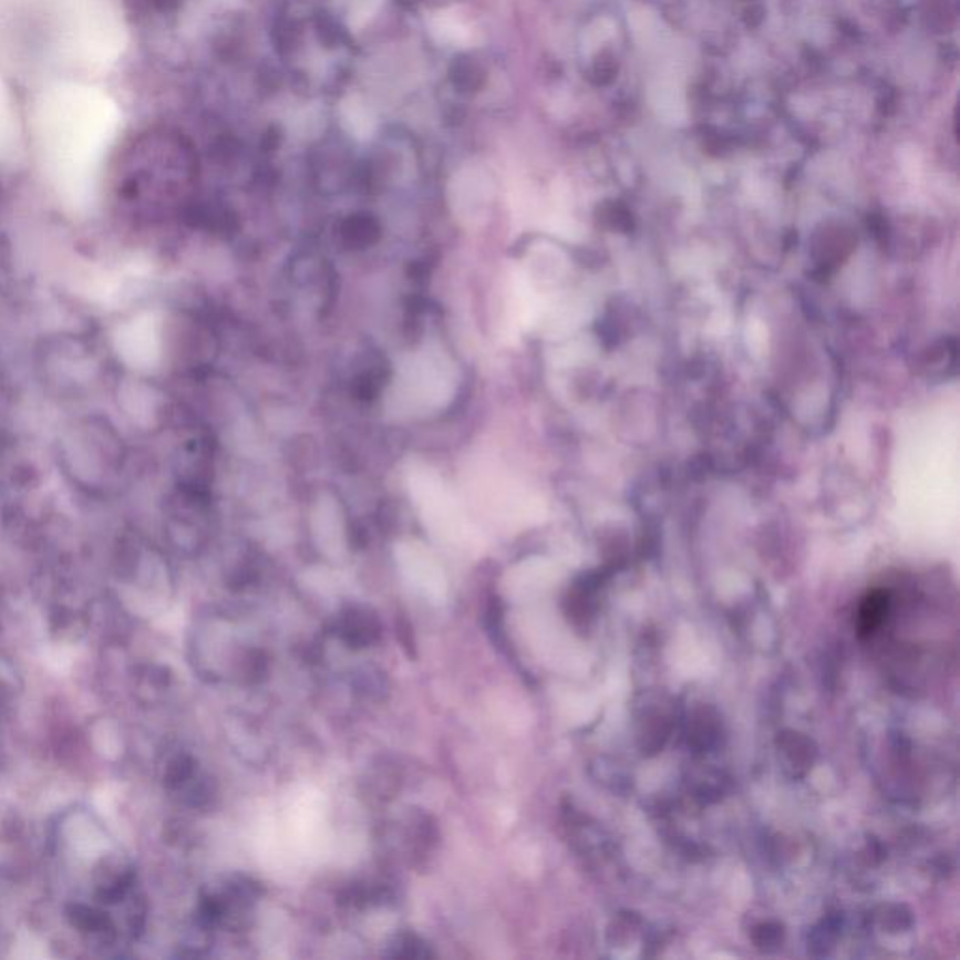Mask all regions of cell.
Here are the masks:
<instances>
[{"instance_id":"cell-5","label":"cell","mask_w":960,"mask_h":960,"mask_svg":"<svg viewBox=\"0 0 960 960\" xmlns=\"http://www.w3.org/2000/svg\"><path fill=\"white\" fill-rule=\"evenodd\" d=\"M389 957L392 959H430L434 953L430 951L429 943L424 942L423 938H419L411 932H402L394 936V940L389 943Z\"/></svg>"},{"instance_id":"cell-2","label":"cell","mask_w":960,"mask_h":960,"mask_svg":"<svg viewBox=\"0 0 960 960\" xmlns=\"http://www.w3.org/2000/svg\"><path fill=\"white\" fill-rule=\"evenodd\" d=\"M489 197H492V184L475 169L462 173L451 186V205L454 215L465 226H477L484 220Z\"/></svg>"},{"instance_id":"cell-8","label":"cell","mask_w":960,"mask_h":960,"mask_svg":"<svg viewBox=\"0 0 960 960\" xmlns=\"http://www.w3.org/2000/svg\"><path fill=\"white\" fill-rule=\"evenodd\" d=\"M381 0H353L349 8V25L361 29L368 19L372 18V13L378 12Z\"/></svg>"},{"instance_id":"cell-4","label":"cell","mask_w":960,"mask_h":960,"mask_svg":"<svg viewBox=\"0 0 960 960\" xmlns=\"http://www.w3.org/2000/svg\"><path fill=\"white\" fill-rule=\"evenodd\" d=\"M342 118L345 128L349 130V134L355 135L359 140H367V137L373 134L375 121H373L372 113H370L367 105L362 104L361 100L353 99V96L345 100L342 104Z\"/></svg>"},{"instance_id":"cell-1","label":"cell","mask_w":960,"mask_h":960,"mask_svg":"<svg viewBox=\"0 0 960 960\" xmlns=\"http://www.w3.org/2000/svg\"><path fill=\"white\" fill-rule=\"evenodd\" d=\"M458 389V370L437 342H426L398 362L386 407L398 416H429L445 410Z\"/></svg>"},{"instance_id":"cell-3","label":"cell","mask_w":960,"mask_h":960,"mask_svg":"<svg viewBox=\"0 0 960 960\" xmlns=\"http://www.w3.org/2000/svg\"><path fill=\"white\" fill-rule=\"evenodd\" d=\"M338 637L353 649L370 648L380 642L381 623L378 613L364 606H351L343 610L338 618Z\"/></svg>"},{"instance_id":"cell-7","label":"cell","mask_w":960,"mask_h":960,"mask_svg":"<svg viewBox=\"0 0 960 960\" xmlns=\"http://www.w3.org/2000/svg\"><path fill=\"white\" fill-rule=\"evenodd\" d=\"M886 608V595L881 591H876V593L870 595L869 599L865 600V605L861 606V613H859L863 632H873L881 623Z\"/></svg>"},{"instance_id":"cell-6","label":"cell","mask_w":960,"mask_h":960,"mask_svg":"<svg viewBox=\"0 0 960 960\" xmlns=\"http://www.w3.org/2000/svg\"><path fill=\"white\" fill-rule=\"evenodd\" d=\"M435 37L440 38L441 42L448 43H465L469 40V31L467 27L454 16L448 13H440L432 23Z\"/></svg>"}]
</instances>
